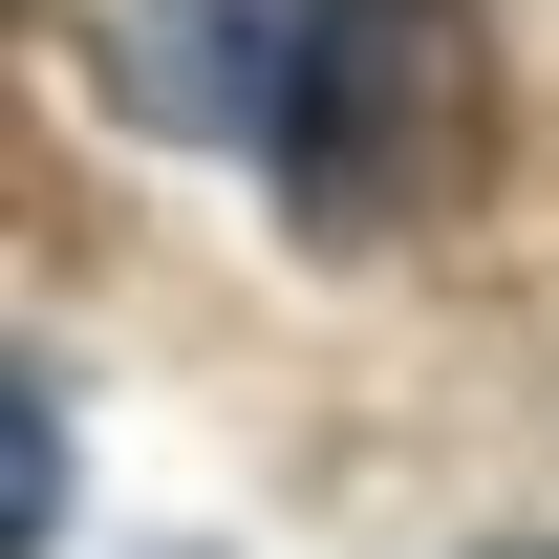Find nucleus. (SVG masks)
Returning <instances> with one entry per match:
<instances>
[{"mask_svg":"<svg viewBox=\"0 0 559 559\" xmlns=\"http://www.w3.org/2000/svg\"><path fill=\"white\" fill-rule=\"evenodd\" d=\"M301 237H409L495 173V22L474 0H280V66H259V130Z\"/></svg>","mask_w":559,"mask_h":559,"instance_id":"f257e3e1","label":"nucleus"},{"mask_svg":"<svg viewBox=\"0 0 559 559\" xmlns=\"http://www.w3.org/2000/svg\"><path fill=\"white\" fill-rule=\"evenodd\" d=\"M66 538V409H44V366H0V559Z\"/></svg>","mask_w":559,"mask_h":559,"instance_id":"f03ea898","label":"nucleus"}]
</instances>
